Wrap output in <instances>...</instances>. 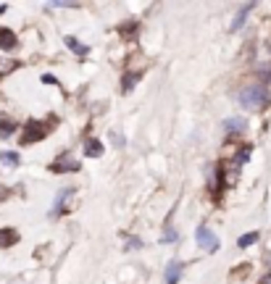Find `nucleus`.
<instances>
[{
	"mask_svg": "<svg viewBox=\"0 0 271 284\" xmlns=\"http://www.w3.org/2000/svg\"><path fill=\"white\" fill-rule=\"evenodd\" d=\"M84 153H87L90 158H95V156H100V153H103V145H100L98 140H90L87 148H84Z\"/></svg>",
	"mask_w": 271,
	"mask_h": 284,
	"instance_id": "13",
	"label": "nucleus"
},
{
	"mask_svg": "<svg viewBox=\"0 0 271 284\" xmlns=\"http://www.w3.org/2000/svg\"><path fill=\"white\" fill-rule=\"evenodd\" d=\"M66 45H68V50L79 53V56H87V53H90V48H87V45L76 42V37H66Z\"/></svg>",
	"mask_w": 271,
	"mask_h": 284,
	"instance_id": "10",
	"label": "nucleus"
},
{
	"mask_svg": "<svg viewBox=\"0 0 271 284\" xmlns=\"http://www.w3.org/2000/svg\"><path fill=\"white\" fill-rule=\"evenodd\" d=\"M74 192V189L71 187H66V189H61V195L56 197V203H53V216H56V213H61V211H64V200H66V197L68 195H71Z\"/></svg>",
	"mask_w": 271,
	"mask_h": 284,
	"instance_id": "9",
	"label": "nucleus"
},
{
	"mask_svg": "<svg viewBox=\"0 0 271 284\" xmlns=\"http://www.w3.org/2000/svg\"><path fill=\"white\" fill-rule=\"evenodd\" d=\"M137 82V74H124V92H129Z\"/></svg>",
	"mask_w": 271,
	"mask_h": 284,
	"instance_id": "16",
	"label": "nucleus"
},
{
	"mask_svg": "<svg viewBox=\"0 0 271 284\" xmlns=\"http://www.w3.org/2000/svg\"><path fill=\"white\" fill-rule=\"evenodd\" d=\"M195 240H198V245H200V248H203V250H208V252H216V250H219V237H216V234H213L208 226H200V229H198Z\"/></svg>",
	"mask_w": 271,
	"mask_h": 284,
	"instance_id": "3",
	"label": "nucleus"
},
{
	"mask_svg": "<svg viewBox=\"0 0 271 284\" xmlns=\"http://www.w3.org/2000/svg\"><path fill=\"white\" fill-rule=\"evenodd\" d=\"M0 163L3 166H19V153H13V150L0 153Z\"/></svg>",
	"mask_w": 271,
	"mask_h": 284,
	"instance_id": "11",
	"label": "nucleus"
},
{
	"mask_svg": "<svg viewBox=\"0 0 271 284\" xmlns=\"http://www.w3.org/2000/svg\"><path fill=\"white\" fill-rule=\"evenodd\" d=\"M269 103V90L263 84H247L239 90V105L247 111H261Z\"/></svg>",
	"mask_w": 271,
	"mask_h": 284,
	"instance_id": "1",
	"label": "nucleus"
},
{
	"mask_svg": "<svg viewBox=\"0 0 271 284\" xmlns=\"http://www.w3.org/2000/svg\"><path fill=\"white\" fill-rule=\"evenodd\" d=\"M261 74H263V79H269V82H271V66H263V68H261Z\"/></svg>",
	"mask_w": 271,
	"mask_h": 284,
	"instance_id": "17",
	"label": "nucleus"
},
{
	"mask_svg": "<svg viewBox=\"0 0 271 284\" xmlns=\"http://www.w3.org/2000/svg\"><path fill=\"white\" fill-rule=\"evenodd\" d=\"M176 240V232H166L164 234V242H174Z\"/></svg>",
	"mask_w": 271,
	"mask_h": 284,
	"instance_id": "18",
	"label": "nucleus"
},
{
	"mask_svg": "<svg viewBox=\"0 0 271 284\" xmlns=\"http://www.w3.org/2000/svg\"><path fill=\"white\" fill-rule=\"evenodd\" d=\"M255 240H258V234H255V232H250V234H242V237H239V240H237V245H239V248H250V245H253Z\"/></svg>",
	"mask_w": 271,
	"mask_h": 284,
	"instance_id": "14",
	"label": "nucleus"
},
{
	"mask_svg": "<svg viewBox=\"0 0 271 284\" xmlns=\"http://www.w3.org/2000/svg\"><path fill=\"white\" fill-rule=\"evenodd\" d=\"M50 132L48 124H42V121H29V124H24V132H21V145H32V142H40L45 140Z\"/></svg>",
	"mask_w": 271,
	"mask_h": 284,
	"instance_id": "2",
	"label": "nucleus"
},
{
	"mask_svg": "<svg viewBox=\"0 0 271 284\" xmlns=\"http://www.w3.org/2000/svg\"><path fill=\"white\" fill-rule=\"evenodd\" d=\"M13 242H19V234L13 229H0V248H11Z\"/></svg>",
	"mask_w": 271,
	"mask_h": 284,
	"instance_id": "8",
	"label": "nucleus"
},
{
	"mask_svg": "<svg viewBox=\"0 0 271 284\" xmlns=\"http://www.w3.org/2000/svg\"><path fill=\"white\" fill-rule=\"evenodd\" d=\"M13 121L8 119V116H0V137H8V134H13Z\"/></svg>",
	"mask_w": 271,
	"mask_h": 284,
	"instance_id": "12",
	"label": "nucleus"
},
{
	"mask_svg": "<svg viewBox=\"0 0 271 284\" xmlns=\"http://www.w3.org/2000/svg\"><path fill=\"white\" fill-rule=\"evenodd\" d=\"M5 195H8V192H5V189H3V187H0V200H3V197H5Z\"/></svg>",
	"mask_w": 271,
	"mask_h": 284,
	"instance_id": "20",
	"label": "nucleus"
},
{
	"mask_svg": "<svg viewBox=\"0 0 271 284\" xmlns=\"http://www.w3.org/2000/svg\"><path fill=\"white\" fill-rule=\"evenodd\" d=\"M13 45H16V34H13L11 29H0V48H3V50H11Z\"/></svg>",
	"mask_w": 271,
	"mask_h": 284,
	"instance_id": "7",
	"label": "nucleus"
},
{
	"mask_svg": "<svg viewBox=\"0 0 271 284\" xmlns=\"http://www.w3.org/2000/svg\"><path fill=\"white\" fill-rule=\"evenodd\" d=\"M269 48H271V45H269Z\"/></svg>",
	"mask_w": 271,
	"mask_h": 284,
	"instance_id": "21",
	"label": "nucleus"
},
{
	"mask_svg": "<svg viewBox=\"0 0 271 284\" xmlns=\"http://www.w3.org/2000/svg\"><path fill=\"white\" fill-rule=\"evenodd\" d=\"M179 274H182V263L179 260H171L166 268V284H176L179 282Z\"/></svg>",
	"mask_w": 271,
	"mask_h": 284,
	"instance_id": "5",
	"label": "nucleus"
},
{
	"mask_svg": "<svg viewBox=\"0 0 271 284\" xmlns=\"http://www.w3.org/2000/svg\"><path fill=\"white\" fill-rule=\"evenodd\" d=\"M261 284H271V274H266V276H263V279H261Z\"/></svg>",
	"mask_w": 271,
	"mask_h": 284,
	"instance_id": "19",
	"label": "nucleus"
},
{
	"mask_svg": "<svg viewBox=\"0 0 271 284\" xmlns=\"http://www.w3.org/2000/svg\"><path fill=\"white\" fill-rule=\"evenodd\" d=\"M224 132H227V134L245 132V121L242 119H227V121H224Z\"/></svg>",
	"mask_w": 271,
	"mask_h": 284,
	"instance_id": "6",
	"label": "nucleus"
},
{
	"mask_svg": "<svg viewBox=\"0 0 271 284\" xmlns=\"http://www.w3.org/2000/svg\"><path fill=\"white\" fill-rule=\"evenodd\" d=\"M50 168H53L56 174H61V171H76V168H79V163H76V160H68V156H64V158H58Z\"/></svg>",
	"mask_w": 271,
	"mask_h": 284,
	"instance_id": "4",
	"label": "nucleus"
},
{
	"mask_svg": "<svg viewBox=\"0 0 271 284\" xmlns=\"http://www.w3.org/2000/svg\"><path fill=\"white\" fill-rule=\"evenodd\" d=\"M253 5H245V8H239V13H237V19H235V24H232V29H239L242 27V21H245V16H247V11H250Z\"/></svg>",
	"mask_w": 271,
	"mask_h": 284,
	"instance_id": "15",
	"label": "nucleus"
}]
</instances>
